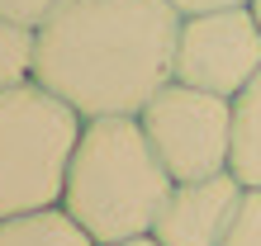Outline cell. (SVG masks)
<instances>
[{"label":"cell","instance_id":"cell-3","mask_svg":"<svg viewBox=\"0 0 261 246\" xmlns=\"http://www.w3.org/2000/svg\"><path fill=\"white\" fill-rule=\"evenodd\" d=\"M86 118L34 76L0 90V223L57 208Z\"/></svg>","mask_w":261,"mask_h":246},{"label":"cell","instance_id":"cell-2","mask_svg":"<svg viewBox=\"0 0 261 246\" xmlns=\"http://www.w3.org/2000/svg\"><path fill=\"white\" fill-rule=\"evenodd\" d=\"M176 180L147 142L138 114L86 118L67 166L62 208L86 227L95 246L152 237Z\"/></svg>","mask_w":261,"mask_h":246},{"label":"cell","instance_id":"cell-1","mask_svg":"<svg viewBox=\"0 0 261 246\" xmlns=\"http://www.w3.org/2000/svg\"><path fill=\"white\" fill-rule=\"evenodd\" d=\"M180 19L171 0H67L34 28V81L81 118L143 114L176 81Z\"/></svg>","mask_w":261,"mask_h":246},{"label":"cell","instance_id":"cell-9","mask_svg":"<svg viewBox=\"0 0 261 246\" xmlns=\"http://www.w3.org/2000/svg\"><path fill=\"white\" fill-rule=\"evenodd\" d=\"M34 76V28L0 19V90Z\"/></svg>","mask_w":261,"mask_h":246},{"label":"cell","instance_id":"cell-11","mask_svg":"<svg viewBox=\"0 0 261 246\" xmlns=\"http://www.w3.org/2000/svg\"><path fill=\"white\" fill-rule=\"evenodd\" d=\"M62 5H67V0H0V19L24 24V28H38V24H48Z\"/></svg>","mask_w":261,"mask_h":246},{"label":"cell","instance_id":"cell-8","mask_svg":"<svg viewBox=\"0 0 261 246\" xmlns=\"http://www.w3.org/2000/svg\"><path fill=\"white\" fill-rule=\"evenodd\" d=\"M247 190H261V71L233 100V161H228Z\"/></svg>","mask_w":261,"mask_h":246},{"label":"cell","instance_id":"cell-4","mask_svg":"<svg viewBox=\"0 0 261 246\" xmlns=\"http://www.w3.org/2000/svg\"><path fill=\"white\" fill-rule=\"evenodd\" d=\"M138 123L176 184L223 175L233 161V100L223 95L171 81L143 104Z\"/></svg>","mask_w":261,"mask_h":246},{"label":"cell","instance_id":"cell-5","mask_svg":"<svg viewBox=\"0 0 261 246\" xmlns=\"http://www.w3.org/2000/svg\"><path fill=\"white\" fill-rule=\"evenodd\" d=\"M261 71V28L247 5L204 10L180 19L176 38V81L209 90V95L238 100Z\"/></svg>","mask_w":261,"mask_h":246},{"label":"cell","instance_id":"cell-7","mask_svg":"<svg viewBox=\"0 0 261 246\" xmlns=\"http://www.w3.org/2000/svg\"><path fill=\"white\" fill-rule=\"evenodd\" d=\"M0 246H95V237L57 204V208L5 218L0 223Z\"/></svg>","mask_w":261,"mask_h":246},{"label":"cell","instance_id":"cell-14","mask_svg":"<svg viewBox=\"0 0 261 246\" xmlns=\"http://www.w3.org/2000/svg\"><path fill=\"white\" fill-rule=\"evenodd\" d=\"M247 10H252V19H256V28H261V0H247Z\"/></svg>","mask_w":261,"mask_h":246},{"label":"cell","instance_id":"cell-10","mask_svg":"<svg viewBox=\"0 0 261 246\" xmlns=\"http://www.w3.org/2000/svg\"><path fill=\"white\" fill-rule=\"evenodd\" d=\"M223 246H261V190H247L238 204V218L228 227Z\"/></svg>","mask_w":261,"mask_h":246},{"label":"cell","instance_id":"cell-13","mask_svg":"<svg viewBox=\"0 0 261 246\" xmlns=\"http://www.w3.org/2000/svg\"><path fill=\"white\" fill-rule=\"evenodd\" d=\"M114 246H157L152 237H133V241H114Z\"/></svg>","mask_w":261,"mask_h":246},{"label":"cell","instance_id":"cell-6","mask_svg":"<svg viewBox=\"0 0 261 246\" xmlns=\"http://www.w3.org/2000/svg\"><path fill=\"white\" fill-rule=\"evenodd\" d=\"M242 194H247V184L233 171L176 184L157 227H152V241L157 246H223L228 227L238 218Z\"/></svg>","mask_w":261,"mask_h":246},{"label":"cell","instance_id":"cell-12","mask_svg":"<svg viewBox=\"0 0 261 246\" xmlns=\"http://www.w3.org/2000/svg\"><path fill=\"white\" fill-rule=\"evenodd\" d=\"M180 14H204V10H233V5H247V0H171Z\"/></svg>","mask_w":261,"mask_h":246}]
</instances>
